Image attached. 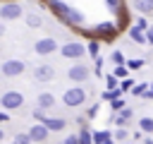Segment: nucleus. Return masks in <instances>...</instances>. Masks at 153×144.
I'll list each match as a JSON object with an SVG mask.
<instances>
[{"instance_id":"nucleus-18","label":"nucleus","mask_w":153,"mask_h":144,"mask_svg":"<svg viewBox=\"0 0 153 144\" xmlns=\"http://www.w3.org/2000/svg\"><path fill=\"white\" fill-rule=\"evenodd\" d=\"M122 96V86H117V89H108V91H103V98L105 101H115V98H120Z\"/></svg>"},{"instance_id":"nucleus-11","label":"nucleus","mask_w":153,"mask_h":144,"mask_svg":"<svg viewBox=\"0 0 153 144\" xmlns=\"http://www.w3.org/2000/svg\"><path fill=\"white\" fill-rule=\"evenodd\" d=\"M48 132H50V130H48V125H45V122H38V125H33V127H31V132H29V134L33 137V142H41V139H45V137H48Z\"/></svg>"},{"instance_id":"nucleus-22","label":"nucleus","mask_w":153,"mask_h":144,"mask_svg":"<svg viewBox=\"0 0 153 144\" xmlns=\"http://www.w3.org/2000/svg\"><path fill=\"white\" fill-rule=\"evenodd\" d=\"M88 53H91V58H98V53H100V43H98V41H88Z\"/></svg>"},{"instance_id":"nucleus-21","label":"nucleus","mask_w":153,"mask_h":144,"mask_svg":"<svg viewBox=\"0 0 153 144\" xmlns=\"http://www.w3.org/2000/svg\"><path fill=\"white\" fill-rule=\"evenodd\" d=\"M139 127H141L143 132H153V118H141V120H139Z\"/></svg>"},{"instance_id":"nucleus-14","label":"nucleus","mask_w":153,"mask_h":144,"mask_svg":"<svg viewBox=\"0 0 153 144\" xmlns=\"http://www.w3.org/2000/svg\"><path fill=\"white\" fill-rule=\"evenodd\" d=\"M129 118H131V110H129V108H122L120 113H115V118H112V122H115L117 127H124V125L129 122Z\"/></svg>"},{"instance_id":"nucleus-4","label":"nucleus","mask_w":153,"mask_h":144,"mask_svg":"<svg viewBox=\"0 0 153 144\" xmlns=\"http://www.w3.org/2000/svg\"><path fill=\"white\" fill-rule=\"evenodd\" d=\"M84 50H88V48H84L79 41H69V43H65V46L60 48V53H62L65 58H69V60H79V58L84 55Z\"/></svg>"},{"instance_id":"nucleus-16","label":"nucleus","mask_w":153,"mask_h":144,"mask_svg":"<svg viewBox=\"0 0 153 144\" xmlns=\"http://www.w3.org/2000/svg\"><path fill=\"white\" fill-rule=\"evenodd\" d=\"M43 122L48 125V130H55V132H60V130H65V120L62 118H43Z\"/></svg>"},{"instance_id":"nucleus-12","label":"nucleus","mask_w":153,"mask_h":144,"mask_svg":"<svg viewBox=\"0 0 153 144\" xmlns=\"http://www.w3.org/2000/svg\"><path fill=\"white\" fill-rule=\"evenodd\" d=\"M129 38H131L134 43H148V36H146V31H143V29H139L136 24L129 29Z\"/></svg>"},{"instance_id":"nucleus-30","label":"nucleus","mask_w":153,"mask_h":144,"mask_svg":"<svg viewBox=\"0 0 153 144\" xmlns=\"http://www.w3.org/2000/svg\"><path fill=\"white\" fill-rule=\"evenodd\" d=\"M146 91H148V89H146V84H136V86L131 89V94H134V96H141V94H146Z\"/></svg>"},{"instance_id":"nucleus-9","label":"nucleus","mask_w":153,"mask_h":144,"mask_svg":"<svg viewBox=\"0 0 153 144\" xmlns=\"http://www.w3.org/2000/svg\"><path fill=\"white\" fill-rule=\"evenodd\" d=\"M33 77H36L38 82H53V79H55V70H53L50 65H38V67L33 70Z\"/></svg>"},{"instance_id":"nucleus-28","label":"nucleus","mask_w":153,"mask_h":144,"mask_svg":"<svg viewBox=\"0 0 153 144\" xmlns=\"http://www.w3.org/2000/svg\"><path fill=\"white\" fill-rule=\"evenodd\" d=\"M134 24H136L139 29H143V31L148 29V19H146V17H136V19H134Z\"/></svg>"},{"instance_id":"nucleus-34","label":"nucleus","mask_w":153,"mask_h":144,"mask_svg":"<svg viewBox=\"0 0 153 144\" xmlns=\"http://www.w3.org/2000/svg\"><path fill=\"white\" fill-rule=\"evenodd\" d=\"M96 60V74H100V67H103V60L100 58H93Z\"/></svg>"},{"instance_id":"nucleus-2","label":"nucleus","mask_w":153,"mask_h":144,"mask_svg":"<svg viewBox=\"0 0 153 144\" xmlns=\"http://www.w3.org/2000/svg\"><path fill=\"white\" fill-rule=\"evenodd\" d=\"M62 101H65V106H69V108H76V106H81V103L86 101V91H84L81 86L67 89V91H65V96H62Z\"/></svg>"},{"instance_id":"nucleus-1","label":"nucleus","mask_w":153,"mask_h":144,"mask_svg":"<svg viewBox=\"0 0 153 144\" xmlns=\"http://www.w3.org/2000/svg\"><path fill=\"white\" fill-rule=\"evenodd\" d=\"M48 7H50L53 14H55L60 22H65V24H72V26L84 24V14H81L79 10H74V7H69L65 0H48Z\"/></svg>"},{"instance_id":"nucleus-26","label":"nucleus","mask_w":153,"mask_h":144,"mask_svg":"<svg viewBox=\"0 0 153 144\" xmlns=\"http://www.w3.org/2000/svg\"><path fill=\"white\" fill-rule=\"evenodd\" d=\"M110 106H112V113H120L124 108V101L122 98H115V101H110Z\"/></svg>"},{"instance_id":"nucleus-3","label":"nucleus","mask_w":153,"mask_h":144,"mask_svg":"<svg viewBox=\"0 0 153 144\" xmlns=\"http://www.w3.org/2000/svg\"><path fill=\"white\" fill-rule=\"evenodd\" d=\"M19 17H22V7H19V2L5 0V5L0 7V19H2V22H12V19H19Z\"/></svg>"},{"instance_id":"nucleus-13","label":"nucleus","mask_w":153,"mask_h":144,"mask_svg":"<svg viewBox=\"0 0 153 144\" xmlns=\"http://www.w3.org/2000/svg\"><path fill=\"white\" fill-rule=\"evenodd\" d=\"M36 106L38 108H50V106H55V96L50 94V91H43V94H38V101H36Z\"/></svg>"},{"instance_id":"nucleus-36","label":"nucleus","mask_w":153,"mask_h":144,"mask_svg":"<svg viewBox=\"0 0 153 144\" xmlns=\"http://www.w3.org/2000/svg\"><path fill=\"white\" fill-rule=\"evenodd\" d=\"M146 36H148V43L153 46V29H146Z\"/></svg>"},{"instance_id":"nucleus-23","label":"nucleus","mask_w":153,"mask_h":144,"mask_svg":"<svg viewBox=\"0 0 153 144\" xmlns=\"http://www.w3.org/2000/svg\"><path fill=\"white\" fill-rule=\"evenodd\" d=\"M31 142H33L31 134H17L14 137V144H31Z\"/></svg>"},{"instance_id":"nucleus-25","label":"nucleus","mask_w":153,"mask_h":144,"mask_svg":"<svg viewBox=\"0 0 153 144\" xmlns=\"http://www.w3.org/2000/svg\"><path fill=\"white\" fill-rule=\"evenodd\" d=\"M110 60H112L115 65H124V58H122V53H120V50H112V55H110Z\"/></svg>"},{"instance_id":"nucleus-29","label":"nucleus","mask_w":153,"mask_h":144,"mask_svg":"<svg viewBox=\"0 0 153 144\" xmlns=\"http://www.w3.org/2000/svg\"><path fill=\"white\" fill-rule=\"evenodd\" d=\"M127 70H129V67H124V65H115V74H117L120 79H124V77H127Z\"/></svg>"},{"instance_id":"nucleus-17","label":"nucleus","mask_w":153,"mask_h":144,"mask_svg":"<svg viewBox=\"0 0 153 144\" xmlns=\"http://www.w3.org/2000/svg\"><path fill=\"white\" fill-rule=\"evenodd\" d=\"M108 139H112V132H108V130L93 132V144H103V142H108Z\"/></svg>"},{"instance_id":"nucleus-35","label":"nucleus","mask_w":153,"mask_h":144,"mask_svg":"<svg viewBox=\"0 0 153 144\" xmlns=\"http://www.w3.org/2000/svg\"><path fill=\"white\" fill-rule=\"evenodd\" d=\"M88 115H91V118H96V115H98V103H96V106H91V108H88Z\"/></svg>"},{"instance_id":"nucleus-33","label":"nucleus","mask_w":153,"mask_h":144,"mask_svg":"<svg viewBox=\"0 0 153 144\" xmlns=\"http://www.w3.org/2000/svg\"><path fill=\"white\" fill-rule=\"evenodd\" d=\"M62 144H79V137H76V134H72V137H67Z\"/></svg>"},{"instance_id":"nucleus-19","label":"nucleus","mask_w":153,"mask_h":144,"mask_svg":"<svg viewBox=\"0 0 153 144\" xmlns=\"http://www.w3.org/2000/svg\"><path fill=\"white\" fill-rule=\"evenodd\" d=\"M26 24H29L31 29H38V26L43 24V19H41V14H26Z\"/></svg>"},{"instance_id":"nucleus-27","label":"nucleus","mask_w":153,"mask_h":144,"mask_svg":"<svg viewBox=\"0 0 153 144\" xmlns=\"http://www.w3.org/2000/svg\"><path fill=\"white\" fill-rule=\"evenodd\" d=\"M105 5L112 10V12H117V10H122V0H105Z\"/></svg>"},{"instance_id":"nucleus-31","label":"nucleus","mask_w":153,"mask_h":144,"mask_svg":"<svg viewBox=\"0 0 153 144\" xmlns=\"http://www.w3.org/2000/svg\"><path fill=\"white\" fill-rule=\"evenodd\" d=\"M141 65H143V60H129V65H127V67H129V70H139Z\"/></svg>"},{"instance_id":"nucleus-20","label":"nucleus","mask_w":153,"mask_h":144,"mask_svg":"<svg viewBox=\"0 0 153 144\" xmlns=\"http://www.w3.org/2000/svg\"><path fill=\"white\" fill-rule=\"evenodd\" d=\"M79 144H93V132L81 130V132H79Z\"/></svg>"},{"instance_id":"nucleus-37","label":"nucleus","mask_w":153,"mask_h":144,"mask_svg":"<svg viewBox=\"0 0 153 144\" xmlns=\"http://www.w3.org/2000/svg\"><path fill=\"white\" fill-rule=\"evenodd\" d=\"M103 144H115V137H112V139H108V142H103Z\"/></svg>"},{"instance_id":"nucleus-24","label":"nucleus","mask_w":153,"mask_h":144,"mask_svg":"<svg viewBox=\"0 0 153 144\" xmlns=\"http://www.w3.org/2000/svg\"><path fill=\"white\" fill-rule=\"evenodd\" d=\"M112 137H115V139H117V142H124V139H127V137H129V134H127V130H124V127H117V130H115V134H112Z\"/></svg>"},{"instance_id":"nucleus-39","label":"nucleus","mask_w":153,"mask_h":144,"mask_svg":"<svg viewBox=\"0 0 153 144\" xmlns=\"http://www.w3.org/2000/svg\"><path fill=\"white\" fill-rule=\"evenodd\" d=\"M134 144H139V142H134Z\"/></svg>"},{"instance_id":"nucleus-15","label":"nucleus","mask_w":153,"mask_h":144,"mask_svg":"<svg viewBox=\"0 0 153 144\" xmlns=\"http://www.w3.org/2000/svg\"><path fill=\"white\" fill-rule=\"evenodd\" d=\"M134 10L141 14H153V0H134Z\"/></svg>"},{"instance_id":"nucleus-8","label":"nucleus","mask_w":153,"mask_h":144,"mask_svg":"<svg viewBox=\"0 0 153 144\" xmlns=\"http://www.w3.org/2000/svg\"><path fill=\"white\" fill-rule=\"evenodd\" d=\"M88 74H91V72H88V67H86V65H81V62L72 65V67H69V72H67V77H69L72 82H86V79H88Z\"/></svg>"},{"instance_id":"nucleus-7","label":"nucleus","mask_w":153,"mask_h":144,"mask_svg":"<svg viewBox=\"0 0 153 144\" xmlns=\"http://www.w3.org/2000/svg\"><path fill=\"white\" fill-rule=\"evenodd\" d=\"M33 50H36L38 55H50V53L57 50V41H55V38H41V41H36Z\"/></svg>"},{"instance_id":"nucleus-38","label":"nucleus","mask_w":153,"mask_h":144,"mask_svg":"<svg viewBox=\"0 0 153 144\" xmlns=\"http://www.w3.org/2000/svg\"><path fill=\"white\" fill-rule=\"evenodd\" d=\"M143 144H153V139H146V142H143Z\"/></svg>"},{"instance_id":"nucleus-32","label":"nucleus","mask_w":153,"mask_h":144,"mask_svg":"<svg viewBox=\"0 0 153 144\" xmlns=\"http://www.w3.org/2000/svg\"><path fill=\"white\" fill-rule=\"evenodd\" d=\"M120 86H122V91H129V89H134V86H131V79H122V84H120Z\"/></svg>"},{"instance_id":"nucleus-6","label":"nucleus","mask_w":153,"mask_h":144,"mask_svg":"<svg viewBox=\"0 0 153 144\" xmlns=\"http://www.w3.org/2000/svg\"><path fill=\"white\" fill-rule=\"evenodd\" d=\"M24 70H26L24 60H5L2 62V74L5 77H19Z\"/></svg>"},{"instance_id":"nucleus-10","label":"nucleus","mask_w":153,"mask_h":144,"mask_svg":"<svg viewBox=\"0 0 153 144\" xmlns=\"http://www.w3.org/2000/svg\"><path fill=\"white\" fill-rule=\"evenodd\" d=\"M117 31V22H100L96 24V36H110Z\"/></svg>"},{"instance_id":"nucleus-5","label":"nucleus","mask_w":153,"mask_h":144,"mask_svg":"<svg viewBox=\"0 0 153 144\" xmlns=\"http://www.w3.org/2000/svg\"><path fill=\"white\" fill-rule=\"evenodd\" d=\"M0 101H2V108H5V110H14V108H22L24 96H22L19 91H5Z\"/></svg>"}]
</instances>
